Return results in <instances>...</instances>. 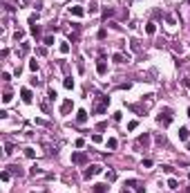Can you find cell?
Returning a JSON list of instances; mask_svg holds the SVG:
<instances>
[{
	"mask_svg": "<svg viewBox=\"0 0 190 193\" xmlns=\"http://www.w3.org/2000/svg\"><path fill=\"white\" fill-rule=\"evenodd\" d=\"M11 101V90H7V92L2 94V103H9Z\"/></svg>",
	"mask_w": 190,
	"mask_h": 193,
	"instance_id": "603a6c76",
	"label": "cell"
},
{
	"mask_svg": "<svg viewBox=\"0 0 190 193\" xmlns=\"http://www.w3.org/2000/svg\"><path fill=\"white\" fill-rule=\"evenodd\" d=\"M96 72H99L101 76L107 74V63H105V61H99V63H96Z\"/></svg>",
	"mask_w": 190,
	"mask_h": 193,
	"instance_id": "7c38bea8",
	"label": "cell"
},
{
	"mask_svg": "<svg viewBox=\"0 0 190 193\" xmlns=\"http://www.w3.org/2000/svg\"><path fill=\"white\" fill-rule=\"evenodd\" d=\"M96 11H99V7H96V2H92L90 5V14H96Z\"/></svg>",
	"mask_w": 190,
	"mask_h": 193,
	"instance_id": "1f68e13d",
	"label": "cell"
},
{
	"mask_svg": "<svg viewBox=\"0 0 190 193\" xmlns=\"http://www.w3.org/2000/svg\"><path fill=\"white\" fill-rule=\"evenodd\" d=\"M29 173H31V175H43V171H40V168H36V166H34Z\"/></svg>",
	"mask_w": 190,
	"mask_h": 193,
	"instance_id": "e575fe53",
	"label": "cell"
},
{
	"mask_svg": "<svg viewBox=\"0 0 190 193\" xmlns=\"http://www.w3.org/2000/svg\"><path fill=\"white\" fill-rule=\"evenodd\" d=\"M76 124H87V110H78L76 112Z\"/></svg>",
	"mask_w": 190,
	"mask_h": 193,
	"instance_id": "9c48e42d",
	"label": "cell"
},
{
	"mask_svg": "<svg viewBox=\"0 0 190 193\" xmlns=\"http://www.w3.org/2000/svg\"><path fill=\"white\" fill-rule=\"evenodd\" d=\"M130 45H132V49H134V52H139V49H141V45H139V41H130Z\"/></svg>",
	"mask_w": 190,
	"mask_h": 193,
	"instance_id": "d4e9b609",
	"label": "cell"
},
{
	"mask_svg": "<svg viewBox=\"0 0 190 193\" xmlns=\"http://www.w3.org/2000/svg\"><path fill=\"white\" fill-rule=\"evenodd\" d=\"M112 61H114V63H121V65H123V63H128V61H130V56H128V54H121V52H116V54L112 56Z\"/></svg>",
	"mask_w": 190,
	"mask_h": 193,
	"instance_id": "52a82bcc",
	"label": "cell"
},
{
	"mask_svg": "<svg viewBox=\"0 0 190 193\" xmlns=\"http://www.w3.org/2000/svg\"><path fill=\"white\" fill-rule=\"evenodd\" d=\"M72 108H74V101L72 99H65V101H63V106H61V115H70Z\"/></svg>",
	"mask_w": 190,
	"mask_h": 193,
	"instance_id": "5b68a950",
	"label": "cell"
},
{
	"mask_svg": "<svg viewBox=\"0 0 190 193\" xmlns=\"http://www.w3.org/2000/svg\"><path fill=\"white\" fill-rule=\"evenodd\" d=\"M188 180H190V173H188Z\"/></svg>",
	"mask_w": 190,
	"mask_h": 193,
	"instance_id": "7bdbcfd3",
	"label": "cell"
},
{
	"mask_svg": "<svg viewBox=\"0 0 190 193\" xmlns=\"http://www.w3.org/2000/svg\"><path fill=\"white\" fill-rule=\"evenodd\" d=\"M107 106H110V96H105V94H99V96L94 99L92 112H94V115H103V112L107 110Z\"/></svg>",
	"mask_w": 190,
	"mask_h": 193,
	"instance_id": "6da1fadb",
	"label": "cell"
},
{
	"mask_svg": "<svg viewBox=\"0 0 190 193\" xmlns=\"http://www.w3.org/2000/svg\"><path fill=\"white\" fill-rule=\"evenodd\" d=\"M9 79H11V74H9V72H2V81H5V83H7V81H9Z\"/></svg>",
	"mask_w": 190,
	"mask_h": 193,
	"instance_id": "f35d334b",
	"label": "cell"
},
{
	"mask_svg": "<svg viewBox=\"0 0 190 193\" xmlns=\"http://www.w3.org/2000/svg\"><path fill=\"white\" fill-rule=\"evenodd\" d=\"M148 144H150V135H148V133H143L141 137L136 139V146H148Z\"/></svg>",
	"mask_w": 190,
	"mask_h": 193,
	"instance_id": "8fae6325",
	"label": "cell"
},
{
	"mask_svg": "<svg viewBox=\"0 0 190 193\" xmlns=\"http://www.w3.org/2000/svg\"><path fill=\"white\" fill-rule=\"evenodd\" d=\"M179 139L188 141V128H179Z\"/></svg>",
	"mask_w": 190,
	"mask_h": 193,
	"instance_id": "44dd1931",
	"label": "cell"
},
{
	"mask_svg": "<svg viewBox=\"0 0 190 193\" xmlns=\"http://www.w3.org/2000/svg\"><path fill=\"white\" fill-rule=\"evenodd\" d=\"M92 191H94V193H107V191H110V186H107V184H94V186H92Z\"/></svg>",
	"mask_w": 190,
	"mask_h": 193,
	"instance_id": "30bf717a",
	"label": "cell"
},
{
	"mask_svg": "<svg viewBox=\"0 0 190 193\" xmlns=\"http://www.w3.org/2000/svg\"><path fill=\"white\" fill-rule=\"evenodd\" d=\"M25 155L27 157H36V151H34V148H25Z\"/></svg>",
	"mask_w": 190,
	"mask_h": 193,
	"instance_id": "484cf974",
	"label": "cell"
},
{
	"mask_svg": "<svg viewBox=\"0 0 190 193\" xmlns=\"http://www.w3.org/2000/svg\"><path fill=\"white\" fill-rule=\"evenodd\" d=\"M58 49H61V54H67V52H70V43H67V41H63Z\"/></svg>",
	"mask_w": 190,
	"mask_h": 193,
	"instance_id": "ac0fdd59",
	"label": "cell"
},
{
	"mask_svg": "<svg viewBox=\"0 0 190 193\" xmlns=\"http://www.w3.org/2000/svg\"><path fill=\"white\" fill-rule=\"evenodd\" d=\"M101 171H103V166H101V164H92V166H87V168H85V173H83V175L90 180V178H94V175H99Z\"/></svg>",
	"mask_w": 190,
	"mask_h": 193,
	"instance_id": "3957f363",
	"label": "cell"
},
{
	"mask_svg": "<svg viewBox=\"0 0 190 193\" xmlns=\"http://www.w3.org/2000/svg\"><path fill=\"white\" fill-rule=\"evenodd\" d=\"M157 124H161V126H170L172 124V110L170 108H161V112L157 115Z\"/></svg>",
	"mask_w": 190,
	"mask_h": 193,
	"instance_id": "7a4b0ae2",
	"label": "cell"
},
{
	"mask_svg": "<svg viewBox=\"0 0 190 193\" xmlns=\"http://www.w3.org/2000/svg\"><path fill=\"white\" fill-rule=\"evenodd\" d=\"M9 173H14V175H18V178H20V175H25V171H22V168H20V166H9Z\"/></svg>",
	"mask_w": 190,
	"mask_h": 193,
	"instance_id": "9a60e30c",
	"label": "cell"
},
{
	"mask_svg": "<svg viewBox=\"0 0 190 193\" xmlns=\"http://www.w3.org/2000/svg\"><path fill=\"white\" fill-rule=\"evenodd\" d=\"M154 32H157V25H154V22H148V25H146V34H150V36H152Z\"/></svg>",
	"mask_w": 190,
	"mask_h": 193,
	"instance_id": "e0dca14e",
	"label": "cell"
},
{
	"mask_svg": "<svg viewBox=\"0 0 190 193\" xmlns=\"http://www.w3.org/2000/svg\"><path fill=\"white\" fill-rule=\"evenodd\" d=\"M188 193H190V186H188Z\"/></svg>",
	"mask_w": 190,
	"mask_h": 193,
	"instance_id": "b9f144b4",
	"label": "cell"
},
{
	"mask_svg": "<svg viewBox=\"0 0 190 193\" xmlns=\"http://www.w3.org/2000/svg\"><path fill=\"white\" fill-rule=\"evenodd\" d=\"M116 180V171H107V182H114Z\"/></svg>",
	"mask_w": 190,
	"mask_h": 193,
	"instance_id": "cb8c5ba5",
	"label": "cell"
},
{
	"mask_svg": "<svg viewBox=\"0 0 190 193\" xmlns=\"http://www.w3.org/2000/svg\"><path fill=\"white\" fill-rule=\"evenodd\" d=\"M70 14H72V16H83L85 11H83L80 5H72V7H70Z\"/></svg>",
	"mask_w": 190,
	"mask_h": 193,
	"instance_id": "4fadbf2b",
	"label": "cell"
},
{
	"mask_svg": "<svg viewBox=\"0 0 190 193\" xmlns=\"http://www.w3.org/2000/svg\"><path fill=\"white\" fill-rule=\"evenodd\" d=\"M22 36H25V34H22L20 29H18V32H16V34H14V38H16V41H22Z\"/></svg>",
	"mask_w": 190,
	"mask_h": 193,
	"instance_id": "4dcf8cb0",
	"label": "cell"
},
{
	"mask_svg": "<svg viewBox=\"0 0 190 193\" xmlns=\"http://www.w3.org/2000/svg\"><path fill=\"white\" fill-rule=\"evenodd\" d=\"M9 175H11L9 171H2V175H0V178H2V182H7V180H9Z\"/></svg>",
	"mask_w": 190,
	"mask_h": 193,
	"instance_id": "d6a6232c",
	"label": "cell"
},
{
	"mask_svg": "<svg viewBox=\"0 0 190 193\" xmlns=\"http://www.w3.org/2000/svg\"><path fill=\"white\" fill-rule=\"evenodd\" d=\"M112 16H114V7H105V9H103V18H112Z\"/></svg>",
	"mask_w": 190,
	"mask_h": 193,
	"instance_id": "5bb4252c",
	"label": "cell"
},
{
	"mask_svg": "<svg viewBox=\"0 0 190 193\" xmlns=\"http://www.w3.org/2000/svg\"><path fill=\"white\" fill-rule=\"evenodd\" d=\"M29 70H34V72L38 70V61H29Z\"/></svg>",
	"mask_w": 190,
	"mask_h": 193,
	"instance_id": "83f0119b",
	"label": "cell"
},
{
	"mask_svg": "<svg viewBox=\"0 0 190 193\" xmlns=\"http://www.w3.org/2000/svg\"><path fill=\"white\" fill-rule=\"evenodd\" d=\"M72 164H78V166L87 164V155L85 153H72Z\"/></svg>",
	"mask_w": 190,
	"mask_h": 193,
	"instance_id": "277c9868",
	"label": "cell"
},
{
	"mask_svg": "<svg viewBox=\"0 0 190 193\" xmlns=\"http://www.w3.org/2000/svg\"><path fill=\"white\" fill-rule=\"evenodd\" d=\"M136 126H139V121H130V124H128V130H134Z\"/></svg>",
	"mask_w": 190,
	"mask_h": 193,
	"instance_id": "836d02e7",
	"label": "cell"
},
{
	"mask_svg": "<svg viewBox=\"0 0 190 193\" xmlns=\"http://www.w3.org/2000/svg\"><path fill=\"white\" fill-rule=\"evenodd\" d=\"M63 86H65L67 90H72V88H74V79H72V76H67L65 81H63Z\"/></svg>",
	"mask_w": 190,
	"mask_h": 193,
	"instance_id": "ffe728a7",
	"label": "cell"
},
{
	"mask_svg": "<svg viewBox=\"0 0 190 193\" xmlns=\"http://www.w3.org/2000/svg\"><path fill=\"white\" fill-rule=\"evenodd\" d=\"M27 52H29V43H22V45H20V49H18V56H25Z\"/></svg>",
	"mask_w": 190,
	"mask_h": 193,
	"instance_id": "2e32d148",
	"label": "cell"
},
{
	"mask_svg": "<svg viewBox=\"0 0 190 193\" xmlns=\"http://www.w3.org/2000/svg\"><path fill=\"white\" fill-rule=\"evenodd\" d=\"M116 144H119V141L114 139V137H110V139H107V148H112V151H114V148H116Z\"/></svg>",
	"mask_w": 190,
	"mask_h": 193,
	"instance_id": "7402d4cb",
	"label": "cell"
},
{
	"mask_svg": "<svg viewBox=\"0 0 190 193\" xmlns=\"http://www.w3.org/2000/svg\"><path fill=\"white\" fill-rule=\"evenodd\" d=\"M165 20H168V25H175V22H177V20H175V16H170V14L165 16Z\"/></svg>",
	"mask_w": 190,
	"mask_h": 193,
	"instance_id": "f546056e",
	"label": "cell"
},
{
	"mask_svg": "<svg viewBox=\"0 0 190 193\" xmlns=\"http://www.w3.org/2000/svg\"><path fill=\"white\" fill-rule=\"evenodd\" d=\"M20 96H22V101H25V103H31V101H34V94H31L29 88H22V90H20Z\"/></svg>",
	"mask_w": 190,
	"mask_h": 193,
	"instance_id": "8992f818",
	"label": "cell"
},
{
	"mask_svg": "<svg viewBox=\"0 0 190 193\" xmlns=\"http://www.w3.org/2000/svg\"><path fill=\"white\" fill-rule=\"evenodd\" d=\"M181 86L183 88H190V79H181Z\"/></svg>",
	"mask_w": 190,
	"mask_h": 193,
	"instance_id": "d590c367",
	"label": "cell"
},
{
	"mask_svg": "<svg viewBox=\"0 0 190 193\" xmlns=\"http://www.w3.org/2000/svg\"><path fill=\"white\" fill-rule=\"evenodd\" d=\"M43 43H45V45H54V36H45Z\"/></svg>",
	"mask_w": 190,
	"mask_h": 193,
	"instance_id": "f1b7e54d",
	"label": "cell"
},
{
	"mask_svg": "<svg viewBox=\"0 0 190 193\" xmlns=\"http://www.w3.org/2000/svg\"><path fill=\"white\" fill-rule=\"evenodd\" d=\"M168 189H172V191H175V189H179V182H177L175 178H170V180H168Z\"/></svg>",
	"mask_w": 190,
	"mask_h": 193,
	"instance_id": "d6986e66",
	"label": "cell"
},
{
	"mask_svg": "<svg viewBox=\"0 0 190 193\" xmlns=\"http://www.w3.org/2000/svg\"><path fill=\"white\" fill-rule=\"evenodd\" d=\"M36 52H38V56H45V54H47V49H45V47H38Z\"/></svg>",
	"mask_w": 190,
	"mask_h": 193,
	"instance_id": "74e56055",
	"label": "cell"
},
{
	"mask_svg": "<svg viewBox=\"0 0 190 193\" xmlns=\"http://www.w3.org/2000/svg\"><path fill=\"white\" fill-rule=\"evenodd\" d=\"M22 2H29V0H22Z\"/></svg>",
	"mask_w": 190,
	"mask_h": 193,
	"instance_id": "60d3db41",
	"label": "cell"
},
{
	"mask_svg": "<svg viewBox=\"0 0 190 193\" xmlns=\"http://www.w3.org/2000/svg\"><path fill=\"white\" fill-rule=\"evenodd\" d=\"M11 153H14V146L7 144V146H5V155H11Z\"/></svg>",
	"mask_w": 190,
	"mask_h": 193,
	"instance_id": "4316f807",
	"label": "cell"
},
{
	"mask_svg": "<svg viewBox=\"0 0 190 193\" xmlns=\"http://www.w3.org/2000/svg\"><path fill=\"white\" fill-rule=\"evenodd\" d=\"M125 186H134L136 193H146V186H141L139 182H136V180H128V182H125Z\"/></svg>",
	"mask_w": 190,
	"mask_h": 193,
	"instance_id": "ba28073f",
	"label": "cell"
},
{
	"mask_svg": "<svg viewBox=\"0 0 190 193\" xmlns=\"http://www.w3.org/2000/svg\"><path fill=\"white\" fill-rule=\"evenodd\" d=\"M123 193H132V191H128V189H123Z\"/></svg>",
	"mask_w": 190,
	"mask_h": 193,
	"instance_id": "ab89813d",
	"label": "cell"
},
{
	"mask_svg": "<svg viewBox=\"0 0 190 193\" xmlns=\"http://www.w3.org/2000/svg\"><path fill=\"white\" fill-rule=\"evenodd\" d=\"M49 99H51V101L56 99V90H54V88H49Z\"/></svg>",
	"mask_w": 190,
	"mask_h": 193,
	"instance_id": "8d00e7d4",
	"label": "cell"
}]
</instances>
